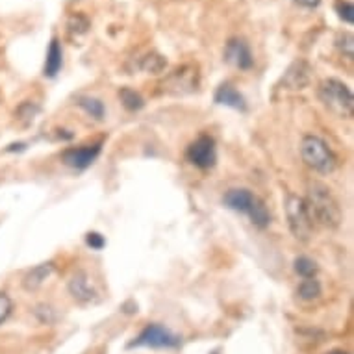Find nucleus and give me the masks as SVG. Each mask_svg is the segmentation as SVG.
I'll return each instance as SVG.
<instances>
[{"label":"nucleus","mask_w":354,"mask_h":354,"mask_svg":"<svg viewBox=\"0 0 354 354\" xmlns=\"http://www.w3.org/2000/svg\"><path fill=\"white\" fill-rule=\"evenodd\" d=\"M305 204L308 208L314 224H321L324 228H338L342 224V208L334 199L330 189L319 182H314L308 186Z\"/></svg>","instance_id":"f257e3e1"},{"label":"nucleus","mask_w":354,"mask_h":354,"mask_svg":"<svg viewBox=\"0 0 354 354\" xmlns=\"http://www.w3.org/2000/svg\"><path fill=\"white\" fill-rule=\"evenodd\" d=\"M319 100L324 108L332 112L335 117L353 119L354 117V95L347 84L335 78H327L319 84Z\"/></svg>","instance_id":"f03ea898"},{"label":"nucleus","mask_w":354,"mask_h":354,"mask_svg":"<svg viewBox=\"0 0 354 354\" xmlns=\"http://www.w3.org/2000/svg\"><path fill=\"white\" fill-rule=\"evenodd\" d=\"M300 156L303 162L310 169L321 174L332 173L338 165L335 154L332 152L329 145L324 143L321 137L305 136L300 141Z\"/></svg>","instance_id":"7ed1b4c3"},{"label":"nucleus","mask_w":354,"mask_h":354,"mask_svg":"<svg viewBox=\"0 0 354 354\" xmlns=\"http://www.w3.org/2000/svg\"><path fill=\"white\" fill-rule=\"evenodd\" d=\"M286 217L292 234L298 241H308L314 234V221H311L305 199L298 195H287L286 197Z\"/></svg>","instance_id":"20e7f679"},{"label":"nucleus","mask_w":354,"mask_h":354,"mask_svg":"<svg viewBox=\"0 0 354 354\" xmlns=\"http://www.w3.org/2000/svg\"><path fill=\"white\" fill-rule=\"evenodd\" d=\"M180 345V338L162 324H147L141 334L130 343V347L149 349H174Z\"/></svg>","instance_id":"39448f33"},{"label":"nucleus","mask_w":354,"mask_h":354,"mask_svg":"<svg viewBox=\"0 0 354 354\" xmlns=\"http://www.w3.org/2000/svg\"><path fill=\"white\" fill-rule=\"evenodd\" d=\"M187 162L199 169H211L217 162V149H215V139L211 136H199L186 150Z\"/></svg>","instance_id":"423d86ee"},{"label":"nucleus","mask_w":354,"mask_h":354,"mask_svg":"<svg viewBox=\"0 0 354 354\" xmlns=\"http://www.w3.org/2000/svg\"><path fill=\"white\" fill-rule=\"evenodd\" d=\"M224 62L234 65L239 71H249L255 65V56L250 50L249 43L241 38L228 39V43L224 45Z\"/></svg>","instance_id":"0eeeda50"},{"label":"nucleus","mask_w":354,"mask_h":354,"mask_svg":"<svg viewBox=\"0 0 354 354\" xmlns=\"http://www.w3.org/2000/svg\"><path fill=\"white\" fill-rule=\"evenodd\" d=\"M102 143L82 145V147H71L62 152V162L67 167L73 169H87L91 163L99 158Z\"/></svg>","instance_id":"6e6552de"},{"label":"nucleus","mask_w":354,"mask_h":354,"mask_svg":"<svg viewBox=\"0 0 354 354\" xmlns=\"http://www.w3.org/2000/svg\"><path fill=\"white\" fill-rule=\"evenodd\" d=\"M310 80L311 67L306 62H303V60L293 62L292 65L287 67L286 73H284V76H282V84L286 86V89H293V91L308 87L310 86Z\"/></svg>","instance_id":"1a4fd4ad"},{"label":"nucleus","mask_w":354,"mask_h":354,"mask_svg":"<svg viewBox=\"0 0 354 354\" xmlns=\"http://www.w3.org/2000/svg\"><path fill=\"white\" fill-rule=\"evenodd\" d=\"M69 293L73 295V298H76L78 303H91L97 298V290H95L93 282L89 280L84 271H76L71 280H69Z\"/></svg>","instance_id":"9d476101"},{"label":"nucleus","mask_w":354,"mask_h":354,"mask_svg":"<svg viewBox=\"0 0 354 354\" xmlns=\"http://www.w3.org/2000/svg\"><path fill=\"white\" fill-rule=\"evenodd\" d=\"M213 100H215L217 104L232 108V110H239V112H245V110H247L245 97H243L232 84H221V86L217 87L215 95H213Z\"/></svg>","instance_id":"9b49d317"},{"label":"nucleus","mask_w":354,"mask_h":354,"mask_svg":"<svg viewBox=\"0 0 354 354\" xmlns=\"http://www.w3.org/2000/svg\"><path fill=\"white\" fill-rule=\"evenodd\" d=\"M54 263L52 261H45V263H39L36 268H32L28 273L25 274V279H23V286L25 290L28 292H36L39 287L43 286L45 282L54 274Z\"/></svg>","instance_id":"f8f14e48"},{"label":"nucleus","mask_w":354,"mask_h":354,"mask_svg":"<svg viewBox=\"0 0 354 354\" xmlns=\"http://www.w3.org/2000/svg\"><path fill=\"white\" fill-rule=\"evenodd\" d=\"M63 67V49L60 39L52 38L49 45V50H47V60H45L43 75L47 78H54V76L62 71Z\"/></svg>","instance_id":"ddd939ff"},{"label":"nucleus","mask_w":354,"mask_h":354,"mask_svg":"<svg viewBox=\"0 0 354 354\" xmlns=\"http://www.w3.org/2000/svg\"><path fill=\"white\" fill-rule=\"evenodd\" d=\"M247 215H249L250 223L255 224V226H258V228H268L269 224H271V211H269V208L266 206V202L260 199V197H252V200H250L249 208H247V211H245Z\"/></svg>","instance_id":"4468645a"},{"label":"nucleus","mask_w":354,"mask_h":354,"mask_svg":"<svg viewBox=\"0 0 354 354\" xmlns=\"http://www.w3.org/2000/svg\"><path fill=\"white\" fill-rule=\"evenodd\" d=\"M255 197V193L249 191V189H243V187H237V189H230L226 195L223 197V202L226 208L234 211H241L245 213L247 208H249L250 200Z\"/></svg>","instance_id":"2eb2a0df"},{"label":"nucleus","mask_w":354,"mask_h":354,"mask_svg":"<svg viewBox=\"0 0 354 354\" xmlns=\"http://www.w3.org/2000/svg\"><path fill=\"white\" fill-rule=\"evenodd\" d=\"M76 104L80 106L82 110H84L87 115H91V117L97 119V121L104 119L106 106H104V102H102V100L95 99V97H87V95H84V97H78V99H76Z\"/></svg>","instance_id":"dca6fc26"},{"label":"nucleus","mask_w":354,"mask_h":354,"mask_svg":"<svg viewBox=\"0 0 354 354\" xmlns=\"http://www.w3.org/2000/svg\"><path fill=\"white\" fill-rule=\"evenodd\" d=\"M321 284H319V280L314 276V279H305L297 287V295L303 300H316V298L321 297Z\"/></svg>","instance_id":"f3484780"},{"label":"nucleus","mask_w":354,"mask_h":354,"mask_svg":"<svg viewBox=\"0 0 354 354\" xmlns=\"http://www.w3.org/2000/svg\"><path fill=\"white\" fill-rule=\"evenodd\" d=\"M119 99L123 102L126 110H130V112H137V110H141L145 106V100L141 95L130 89V87H123L121 91H119Z\"/></svg>","instance_id":"a211bd4d"},{"label":"nucleus","mask_w":354,"mask_h":354,"mask_svg":"<svg viewBox=\"0 0 354 354\" xmlns=\"http://www.w3.org/2000/svg\"><path fill=\"white\" fill-rule=\"evenodd\" d=\"M295 273L300 274L303 279H314L317 274V263L308 256H298L297 260L293 261Z\"/></svg>","instance_id":"6ab92c4d"},{"label":"nucleus","mask_w":354,"mask_h":354,"mask_svg":"<svg viewBox=\"0 0 354 354\" xmlns=\"http://www.w3.org/2000/svg\"><path fill=\"white\" fill-rule=\"evenodd\" d=\"M165 65H167V60L160 56V54H149L141 62V69H143L145 73H150V75H160L165 69Z\"/></svg>","instance_id":"aec40b11"},{"label":"nucleus","mask_w":354,"mask_h":354,"mask_svg":"<svg viewBox=\"0 0 354 354\" xmlns=\"http://www.w3.org/2000/svg\"><path fill=\"white\" fill-rule=\"evenodd\" d=\"M335 47H338V50L342 52L343 56L349 58V60H353L354 58V38L351 32H343V34H340V36L335 38Z\"/></svg>","instance_id":"412c9836"},{"label":"nucleus","mask_w":354,"mask_h":354,"mask_svg":"<svg viewBox=\"0 0 354 354\" xmlns=\"http://www.w3.org/2000/svg\"><path fill=\"white\" fill-rule=\"evenodd\" d=\"M89 19H87L86 15H82V13H75V15H71L67 21V28L71 34H76V36H82V34H86L89 30Z\"/></svg>","instance_id":"4be33fe9"},{"label":"nucleus","mask_w":354,"mask_h":354,"mask_svg":"<svg viewBox=\"0 0 354 354\" xmlns=\"http://www.w3.org/2000/svg\"><path fill=\"white\" fill-rule=\"evenodd\" d=\"M335 13H338V17H340L343 23H347V25H353L354 23V6L349 0H340V2H335Z\"/></svg>","instance_id":"5701e85b"},{"label":"nucleus","mask_w":354,"mask_h":354,"mask_svg":"<svg viewBox=\"0 0 354 354\" xmlns=\"http://www.w3.org/2000/svg\"><path fill=\"white\" fill-rule=\"evenodd\" d=\"M13 303L12 298L8 297L6 293H0V324L6 323L8 317L12 316Z\"/></svg>","instance_id":"b1692460"},{"label":"nucleus","mask_w":354,"mask_h":354,"mask_svg":"<svg viewBox=\"0 0 354 354\" xmlns=\"http://www.w3.org/2000/svg\"><path fill=\"white\" fill-rule=\"evenodd\" d=\"M39 112V108L32 102H25V104L19 106V110L15 112V115H19V119H25V121H34L36 113Z\"/></svg>","instance_id":"393cba45"},{"label":"nucleus","mask_w":354,"mask_h":354,"mask_svg":"<svg viewBox=\"0 0 354 354\" xmlns=\"http://www.w3.org/2000/svg\"><path fill=\"white\" fill-rule=\"evenodd\" d=\"M86 243L91 247V249L100 250L106 245V239L102 234H99V232H89V234L86 236Z\"/></svg>","instance_id":"a878e982"},{"label":"nucleus","mask_w":354,"mask_h":354,"mask_svg":"<svg viewBox=\"0 0 354 354\" xmlns=\"http://www.w3.org/2000/svg\"><path fill=\"white\" fill-rule=\"evenodd\" d=\"M295 4L298 6H305V8H317L321 4V0H293Z\"/></svg>","instance_id":"bb28decb"},{"label":"nucleus","mask_w":354,"mask_h":354,"mask_svg":"<svg viewBox=\"0 0 354 354\" xmlns=\"http://www.w3.org/2000/svg\"><path fill=\"white\" fill-rule=\"evenodd\" d=\"M329 354H347V353H345V351H332V353Z\"/></svg>","instance_id":"cd10ccee"}]
</instances>
